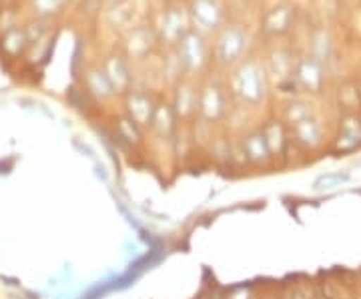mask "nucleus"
<instances>
[{
  "label": "nucleus",
  "instance_id": "obj_1",
  "mask_svg": "<svg viewBox=\"0 0 361 299\" xmlns=\"http://www.w3.org/2000/svg\"><path fill=\"white\" fill-rule=\"evenodd\" d=\"M243 155L251 163V165H265L271 161V151L267 143H265V137L263 133H251L243 143Z\"/></svg>",
  "mask_w": 361,
  "mask_h": 299
},
{
  "label": "nucleus",
  "instance_id": "obj_2",
  "mask_svg": "<svg viewBox=\"0 0 361 299\" xmlns=\"http://www.w3.org/2000/svg\"><path fill=\"white\" fill-rule=\"evenodd\" d=\"M361 145V121L357 118H348L341 127V133H339V145L337 149L341 153L345 151H353Z\"/></svg>",
  "mask_w": 361,
  "mask_h": 299
},
{
  "label": "nucleus",
  "instance_id": "obj_3",
  "mask_svg": "<svg viewBox=\"0 0 361 299\" xmlns=\"http://www.w3.org/2000/svg\"><path fill=\"white\" fill-rule=\"evenodd\" d=\"M295 137L297 141L305 147H313V145L319 143V137H322V130L319 125L313 121V118L305 117L295 123Z\"/></svg>",
  "mask_w": 361,
  "mask_h": 299
},
{
  "label": "nucleus",
  "instance_id": "obj_4",
  "mask_svg": "<svg viewBox=\"0 0 361 299\" xmlns=\"http://www.w3.org/2000/svg\"><path fill=\"white\" fill-rule=\"evenodd\" d=\"M263 137H265V143L269 147L271 157L273 155H281L285 149V133L281 125H269L265 130H261Z\"/></svg>",
  "mask_w": 361,
  "mask_h": 299
},
{
  "label": "nucleus",
  "instance_id": "obj_5",
  "mask_svg": "<svg viewBox=\"0 0 361 299\" xmlns=\"http://www.w3.org/2000/svg\"><path fill=\"white\" fill-rule=\"evenodd\" d=\"M349 179H351V175L345 173V171H343V173H341V171H337V173H325V175L315 179L313 189H315V191H331V189H337V187L345 185Z\"/></svg>",
  "mask_w": 361,
  "mask_h": 299
},
{
  "label": "nucleus",
  "instance_id": "obj_6",
  "mask_svg": "<svg viewBox=\"0 0 361 299\" xmlns=\"http://www.w3.org/2000/svg\"><path fill=\"white\" fill-rule=\"evenodd\" d=\"M257 299H273V298H257Z\"/></svg>",
  "mask_w": 361,
  "mask_h": 299
}]
</instances>
